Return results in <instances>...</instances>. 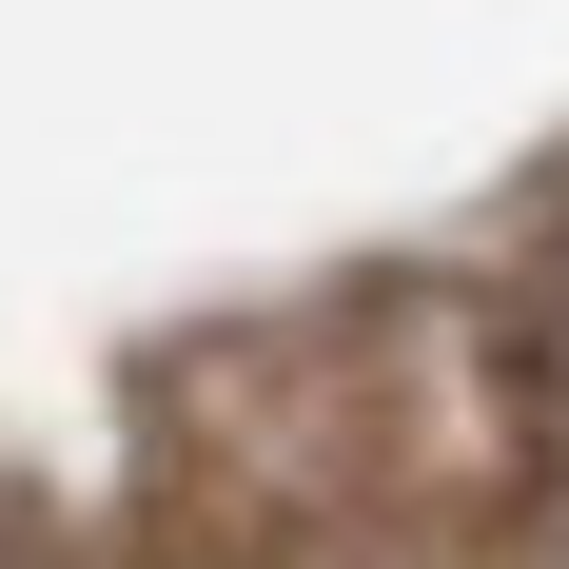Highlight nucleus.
I'll return each mask as SVG.
<instances>
[{
    "instance_id": "obj_1",
    "label": "nucleus",
    "mask_w": 569,
    "mask_h": 569,
    "mask_svg": "<svg viewBox=\"0 0 569 569\" xmlns=\"http://www.w3.org/2000/svg\"><path fill=\"white\" fill-rule=\"evenodd\" d=\"M511 569H569V511H530V550H511Z\"/></svg>"
},
{
    "instance_id": "obj_2",
    "label": "nucleus",
    "mask_w": 569,
    "mask_h": 569,
    "mask_svg": "<svg viewBox=\"0 0 569 569\" xmlns=\"http://www.w3.org/2000/svg\"><path fill=\"white\" fill-rule=\"evenodd\" d=\"M0 569H40V550H0Z\"/></svg>"
},
{
    "instance_id": "obj_3",
    "label": "nucleus",
    "mask_w": 569,
    "mask_h": 569,
    "mask_svg": "<svg viewBox=\"0 0 569 569\" xmlns=\"http://www.w3.org/2000/svg\"><path fill=\"white\" fill-rule=\"evenodd\" d=\"M550 353H569V335H550Z\"/></svg>"
}]
</instances>
